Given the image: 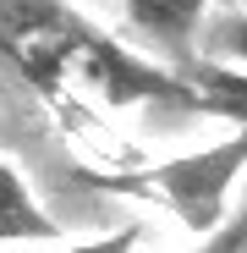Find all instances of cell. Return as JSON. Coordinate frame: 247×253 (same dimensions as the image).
I'll list each match as a JSON object with an SVG mask.
<instances>
[{
	"mask_svg": "<svg viewBox=\"0 0 247 253\" xmlns=\"http://www.w3.org/2000/svg\"><path fill=\"white\" fill-rule=\"evenodd\" d=\"M242 171H247V132H236L225 143H209L198 154H181V160L143 165V171H132V176H115L110 187L132 193V198L165 204L198 237H220L231 226V187H236Z\"/></svg>",
	"mask_w": 247,
	"mask_h": 253,
	"instance_id": "obj_1",
	"label": "cell"
},
{
	"mask_svg": "<svg viewBox=\"0 0 247 253\" xmlns=\"http://www.w3.org/2000/svg\"><path fill=\"white\" fill-rule=\"evenodd\" d=\"M187 88H192V110L236 121V132H247V72L242 66H220V61H192L187 66Z\"/></svg>",
	"mask_w": 247,
	"mask_h": 253,
	"instance_id": "obj_5",
	"label": "cell"
},
{
	"mask_svg": "<svg viewBox=\"0 0 247 253\" xmlns=\"http://www.w3.org/2000/svg\"><path fill=\"white\" fill-rule=\"evenodd\" d=\"M203 11H209V0H127V22L165 55H181L192 44Z\"/></svg>",
	"mask_w": 247,
	"mask_h": 253,
	"instance_id": "obj_3",
	"label": "cell"
},
{
	"mask_svg": "<svg viewBox=\"0 0 247 253\" xmlns=\"http://www.w3.org/2000/svg\"><path fill=\"white\" fill-rule=\"evenodd\" d=\"M209 50L220 55V66H247V11H236V17L214 22Z\"/></svg>",
	"mask_w": 247,
	"mask_h": 253,
	"instance_id": "obj_6",
	"label": "cell"
},
{
	"mask_svg": "<svg viewBox=\"0 0 247 253\" xmlns=\"http://www.w3.org/2000/svg\"><path fill=\"white\" fill-rule=\"evenodd\" d=\"M242 6H247V0H242Z\"/></svg>",
	"mask_w": 247,
	"mask_h": 253,
	"instance_id": "obj_9",
	"label": "cell"
},
{
	"mask_svg": "<svg viewBox=\"0 0 247 253\" xmlns=\"http://www.w3.org/2000/svg\"><path fill=\"white\" fill-rule=\"evenodd\" d=\"M242 248H247V215H242V220H231L220 237H209L198 253H242Z\"/></svg>",
	"mask_w": 247,
	"mask_h": 253,
	"instance_id": "obj_8",
	"label": "cell"
},
{
	"mask_svg": "<svg viewBox=\"0 0 247 253\" xmlns=\"http://www.w3.org/2000/svg\"><path fill=\"white\" fill-rule=\"evenodd\" d=\"M22 242H61V226L44 215L33 187L0 160V248H22Z\"/></svg>",
	"mask_w": 247,
	"mask_h": 253,
	"instance_id": "obj_4",
	"label": "cell"
},
{
	"mask_svg": "<svg viewBox=\"0 0 247 253\" xmlns=\"http://www.w3.org/2000/svg\"><path fill=\"white\" fill-rule=\"evenodd\" d=\"M138 248V226H121L115 237H99V242H71L61 253H132Z\"/></svg>",
	"mask_w": 247,
	"mask_h": 253,
	"instance_id": "obj_7",
	"label": "cell"
},
{
	"mask_svg": "<svg viewBox=\"0 0 247 253\" xmlns=\"http://www.w3.org/2000/svg\"><path fill=\"white\" fill-rule=\"evenodd\" d=\"M71 77L88 83V88L105 99V105H187L192 110V88L187 77H171L159 72L154 61L132 55L127 44H115L105 33H82V44L71 55Z\"/></svg>",
	"mask_w": 247,
	"mask_h": 253,
	"instance_id": "obj_2",
	"label": "cell"
}]
</instances>
